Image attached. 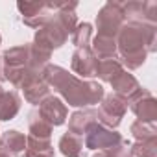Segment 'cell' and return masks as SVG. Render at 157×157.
<instances>
[{
  "label": "cell",
  "mask_w": 157,
  "mask_h": 157,
  "mask_svg": "<svg viewBox=\"0 0 157 157\" xmlns=\"http://www.w3.org/2000/svg\"><path fill=\"white\" fill-rule=\"evenodd\" d=\"M122 70H124V67H122V63H120V59L117 56V57H109V59H100L98 61V68H96V76L102 82L109 83Z\"/></svg>",
  "instance_id": "21"
},
{
  "label": "cell",
  "mask_w": 157,
  "mask_h": 157,
  "mask_svg": "<svg viewBox=\"0 0 157 157\" xmlns=\"http://www.w3.org/2000/svg\"><path fill=\"white\" fill-rule=\"evenodd\" d=\"M2 91H4V89H2V85H0V93H2Z\"/></svg>",
  "instance_id": "31"
},
{
  "label": "cell",
  "mask_w": 157,
  "mask_h": 157,
  "mask_svg": "<svg viewBox=\"0 0 157 157\" xmlns=\"http://www.w3.org/2000/svg\"><path fill=\"white\" fill-rule=\"evenodd\" d=\"M24 93V100L32 105H39L44 98L50 96V87L46 85V82L43 80V74L32 76L30 80L21 87Z\"/></svg>",
  "instance_id": "15"
},
{
  "label": "cell",
  "mask_w": 157,
  "mask_h": 157,
  "mask_svg": "<svg viewBox=\"0 0 157 157\" xmlns=\"http://www.w3.org/2000/svg\"><path fill=\"white\" fill-rule=\"evenodd\" d=\"M37 111H39V115H41L52 128L63 126V124L67 122V118H68V109H67V105L63 104V100L57 98V96H52V94H50L48 98H44V100L39 104Z\"/></svg>",
  "instance_id": "12"
},
{
  "label": "cell",
  "mask_w": 157,
  "mask_h": 157,
  "mask_svg": "<svg viewBox=\"0 0 157 157\" xmlns=\"http://www.w3.org/2000/svg\"><path fill=\"white\" fill-rule=\"evenodd\" d=\"M109 83H111V87H113V94H117V96H120L122 100H126L128 105H129L135 98H139V96L142 94V91H144V87L139 83V80H137L133 74H129L128 70H122V72L115 78V80H111Z\"/></svg>",
  "instance_id": "10"
},
{
  "label": "cell",
  "mask_w": 157,
  "mask_h": 157,
  "mask_svg": "<svg viewBox=\"0 0 157 157\" xmlns=\"http://www.w3.org/2000/svg\"><path fill=\"white\" fill-rule=\"evenodd\" d=\"M4 80H6L4 78V65H2V56H0V85H2Z\"/></svg>",
  "instance_id": "27"
},
{
  "label": "cell",
  "mask_w": 157,
  "mask_h": 157,
  "mask_svg": "<svg viewBox=\"0 0 157 157\" xmlns=\"http://www.w3.org/2000/svg\"><path fill=\"white\" fill-rule=\"evenodd\" d=\"M122 15L124 22H137V24H157V2H122Z\"/></svg>",
  "instance_id": "9"
},
{
  "label": "cell",
  "mask_w": 157,
  "mask_h": 157,
  "mask_svg": "<svg viewBox=\"0 0 157 157\" xmlns=\"http://www.w3.org/2000/svg\"><path fill=\"white\" fill-rule=\"evenodd\" d=\"M98 122V113L93 107H85V109H78L68 117V131L78 135V137H83L85 131Z\"/></svg>",
  "instance_id": "14"
},
{
  "label": "cell",
  "mask_w": 157,
  "mask_h": 157,
  "mask_svg": "<svg viewBox=\"0 0 157 157\" xmlns=\"http://www.w3.org/2000/svg\"><path fill=\"white\" fill-rule=\"evenodd\" d=\"M43 80L50 89L59 93L68 105L78 109L96 105L105 96V91L98 82L80 80V78H76L74 74H70L67 68L59 65L48 63L43 70Z\"/></svg>",
  "instance_id": "1"
},
{
  "label": "cell",
  "mask_w": 157,
  "mask_h": 157,
  "mask_svg": "<svg viewBox=\"0 0 157 157\" xmlns=\"http://www.w3.org/2000/svg\"><path fill=\"white\" fill-rule=\"evenodd\" d=\"M91 50L96 56V59H109V57H117V39L111 37H104V35H96L91 39Z\"/></svg>",
  "instance_id": "20"
},
{
  "label": "cell",
  "mask_w": 157,
  "mask_h": 157,
  "mask_svg": "<svg viewBox=\"0 0 157 157\" xmlns=\"http://www.w3.org/2000/svg\"><path fill=\"white\" fill-rule=\"evenodd\" d=\"M157 50V24L124 22L117 35V54L128 70H135L146 63L148 54Z\"/></svg>",
  "instance_id": "2"
},
{
  "label": "cell",
  "mask_w": 157,
  "mask_h": 157,
  "mask_svg": "<svg viewBox=\"0 0 157 157\" xmlns=\"http://www.w3.org/2000/svg\"><path fill=\"white\" fill-rule=\"evenodd\" d=\"M32 155H48L54 157V146L50 140H43V139H35V137H26V157Z\"/></svg>",
  "instance_id": "22"
},
{
  "label": "cell",
  "mask_w": 157,
  "mask_h": 157,
  "mask_svg": "<svg viewBox=\"0 0 157 157\" xmlns=\"http://www.w3.org/2000/svg\"><path fill=\"white\" fill-rule=\"evenodd\" d=\"M126 111H128V102H126V100H122L120 96H117V94H113V93H111V94H105V96L102 98L98 109H96V113H98V122H100L102 126H105V128L117 129V128L120 126V122H122Z\"/></svg>",
  "instance_id": "6"
},
{
  "label": "cell",
  "mask_w": 157,
  "mask_h": 157,
  "mask_svg": "<svg viewBox=\"0 0 157 157\" xmlns=\"http://www.w3.org/2000/svg\"><path fill=\"white\" fill-rule=\"evenodd\" d=\"M2 65H4V78L17 89H21L32 76L43 74L35 72L30 61V43L8 48L2 54Z\"/></svg>",
  "instance_id": "3"
},
{
  "label": "cell",
  "mask_w": 157,
  "mask_h": 157,
  "mask_svg": "<svg viewBox=\"0 0 157 157\" xmlns=\"http://www.w3.org/2000/svg\"><path fill=\"white\" fill-rule=\"evenodd\" d=\"M124 26V15H122V2H107L102 6V10L96 15V35L117 39L120 28Z\"/></svg>",
  "instance_id": "5"
},
{
  "label": "cell",
  "mask_w": 157,
  "mask_h": 157,
  "mask_svg": "<svg viewBox=\"0 0 157 157\" xmlns=\"http://www.w3.org/2000/svg\"><path fill=\"white\" fill-rule=\"evenodd\" d=\"M72 44L76 48H85L91 44V39H93V24L89 22H82L78 24L72 32Z\"/></svg>",
  "instance_id": "23"
},
{
  "label": "cell",
  "mask_w": 157,
  "mask_h": 157,
  "mask_svg": "<svg viewBox=\"0 0 157 157\" xmlns=\"http://www.w3.org/2000/svg\"><path fill=\"white\" fill-rule=\"evenodd\" d=\"M32 157H48V155H32Z\"/></svg>",
  "instance_id": "29"
},
{
  "label": "cell",
  "mask_w": 157,
  "mask_h": 157,
  "mask_svg": "<svg viewBox=\"0 0 157 157\" xmlns=\"http://www.w3.org/2000/svg\"><path fill=\"white\" fill-rule=\"evenodd\" d=\"M72 72L80 76V80H85V78H93L96 76V68H98V59L93 54L91 46L85 48H76L72 54V61H70Z\"/></svg>",
  "instance_id": "11"
},
{
  "label": "cell",
  "mask_w": 157,
  "mask_h": 157,
  "mask_svg": "<svg viewBox=\"0 0 157 157\" xmlns=\"http://www.w3.org/2000/svg\"><path fill=\"white\" fill-rule=\"evenodd\" d=\"M133 157H157V137L148 140H135L131 144Z\"/></svg>",
  "instance_id": "25"
},
{
  "label": "cell",
  "mask_w": 157,
  "mask_h": 157,
  "mask_svg": "<svg viewBox=\"0 0 157 157\" xmlns=\"http://www.w3.org/2000/svg\"><path fill=\"white\" fill-rule=\"evenodd\" d=\"M93 157H133V153H131V142L126 140V139H122V142L117 144L115 148L96 151Z\"/></svg>",
  "instance_id": "26"
},
{
  "label": "cell",
  "mask_w": 157,
  "mask_h": 157,
  "mask_svg": "<svg viewBox=\"0 0 157 157\" xmlns=\"http://www.w3.org/2000/svg\"><path fill=\"white\" fill-rule=\"evenodd\" d=\"M17 10L22 15V22L37 30L54 17L56 2H19Z\"/></svg>",
  "instance_id": "7"
},
{
  "label": "cell",
  "mask_w": 157,
  "mask_h": 157,
  "mask_svg": "<svg viewBox=\"0 0 157 157\" xmlns=\"http://www.w3.org/2000/svg\"><path fill=\"white\" fill-rule=\"evenodd\" d=\"M52 129H54V128L39 115L37 109H32V111L28 113V131H30V137L43 139V140H50Z\"/></svg>",
  "instance_id": "18"
},
{
  "label": "cell",
  "mask_w": 157,
  "mask_h": 157,
  "mask_svg": "<svg viewBox=\"0 0 157 157\" xmlns=\"http://www.w3.org/2000/svg\"><path fill=\"white\" fill-rule=\"evenodd\" d=\"M68 39V32L61 26V22L56 19V15L41 28H37L35 37H33V46H37L39 50L52 54L54 50L61 48Z\"/></svg>",
  "instance_id": "4"
},
{
  "label": "cell",
  "mask_w": 157,
  "mask_h": 157,
  "mask_svg": "<svg viewBox=\"0 0 157 157\" xmlns=\"http://www.w3.org/2000/svg\"><path fill=\"white\" fill-rule=\"evenodd\" d=\"M2 148L11 157H26V135L17 129H8L0 137Z\"/></svg>",
  "instance_id": "16"
},
{
  "label": "cell",
  "mask_w": 157,
  "mask_h": 157,
  "mask_svg": "<svg viewBox=\"0 0 157 157\" xmlns=\"http://www.w3.org/2000/svg\"><path fill=\"white\" fill-rule=\"evenodd\" d=\"M131 135L135 137V140H148V139H155L157 137V128L151 122H140L135 120L129 128Z\"/></svg>",
  "instance_id": "24"
},
{
  "label": "cell",
  "mask_w": 157,
  "mask_h": 157,
  "mask_svg": "<svg viewBox=\"0 0 157 157\" xmlns=\"http://www.w3.org/2000/svg\"><path fill=\"white\" fill-rule=\"evenodd\" d=\"M0 44H2V35H0Z\"/></svg>",
  "instance_id": "30"
},
{
  "label": "cell",
  "mask_w": 157,
  "mask_h": 157,
  "mask_svg": "<svg viewBox=\"0 0 157 157\" xmlns=\"http://www.w3.org/2000/svg\"><path fill=\"white\" fill-rule=\"evenodd\" d=\"M59 151L65 157H83V137H78L70 131H67L65 135H61L59 142H57Z\"/></svg>",
  "instance_id": "19"
},
{
  "label": "cell",
  "mask_w": 157,
  "mask_h": 157,
  "mask_svg": "<svg viewBox=\"0 0 157 157\" xmlns=\"http://www.w3.org/2000/svg\"><path fill=\"white\" fill-rule=\"evenodd\" d=\"M83 146L89 148V150H109V148H115L117 144L122 142V135L117 131V129H111V128H105L102 126L100 122L93 124L85 135H83Z\"/></svg>",
  "instance_id": "8"
},
{
  "label": "cell",
  "mask_w": 157,
  "mask_h": 157,
  "mask_svg": "<svg viewBox=\"0 0 157 157\" xmlns=\"http://www.w3.org/2000/svg\"><path fill=\"white\" fill-rule=\"evenodd\" d=\"M21 96L17 91H2L0 93V120H13L21 111Z\"/></svg>",
  "instance_id": "17"
},
{
  "label": "cell",
  "mask_w": 157,
  "mask_h": 157,
  "mask_svg": "<svg viewBox=\"0 0 157 157\" xmlns=\"http://www.w3.org/2000/svg\"><path fill=\"white\" fill-rule=\"evenodd\" d=\"M129 109L133 111V115L140 122L155 124V120H157V100L153 98V94L148 89H144L142 94L129 104Z\"/></svg>",
  "instance_id": "13"
},
{
  "label": "cell",
  "mask_w": 157,
  "mask_h": 157,
  "mask_svg": "<svg viewBox=\"0 0 157 157\" xmlns=\"http://www.w3.org/2000/svg\"><path fill=\"white\" fill-rule=\"evenodd\" d=\"M0 157H11V155H10V153H8L2 146H0Z\"/></svg>",
  "instance_id": "28"
}]
</instances>
